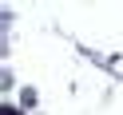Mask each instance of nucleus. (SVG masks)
<instances>
[{
  "mask_svg": "<svg viewBox=\"0 0 123 115\" xmlns=\"http://www.w3.org/2000/svg\"><path fill=\"white\" fill-rule=\"evenodd\" d=\"M0 115H20V111H16V107H4V111H0Z\"/></svg>",
  "mask_w": 123,
  "mask_h": 115,
  "instance_id": "1",
  "label": "nucleus"
}]
</instances>
